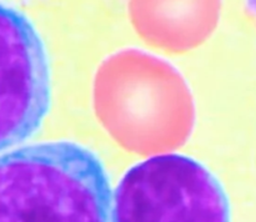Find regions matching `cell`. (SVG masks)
Wrapping results in <instances>:
<instances>
[{
	"label": "cell",
	"mask_w": 256,
	"mask_h": 222,
	"mask_svg": "<svg viewBox=\"0 0 256 222\" xmlns=\"http://www.w3.org/2000/svg\"><path fill=\"white\" fill-rule=\"evenodd\" d=\"M112 194L99 157L70 141L0 155V222H110Z\"/></svg>",
	"instance_id": "cell-1"
},
{
	"label": "cell",
	"mask_w": 256,
	"mask_h": 222,
	"mask_svg": "<svg viewBox=\"0 0 256 222\" xmlns=\"http://www.w3.org/2000/svg\"><path fill=\"white\" fill-rule=\"evenodd\" d=\"M95 109L122 146L142 155L182 146L194 124L182 75L169 62L134 49L102 62L95 79Z\"/></svg>",
	"instance_id": "cell-2"
},
{
	"label": "cell",
	"mask_w": 256,
	"mask_h": 222,
	"mask_svg": "<svg viewBox=\"0 0 256 222\" xmlns=\"http://www.w3.org/2000/svg\"><path fill=\"white\" fill-rule=\"evenodd\" d=\"M110 222H230V205L204 165L160 154L122 176L112 192Z\"/></svg>",
	"instance_id": "cell-3"
},
{
	"label": "cell",
	"mask_w": 256,
	"mask_h": 222,
	"mask_svg": "<svg viewBox=\"0 0 256 222\" xmlns=\"http://www.w3.org/2000/svg\"><path fill=\"white\" fill-rule=\"evenodd\" d=\"M46 51L22 12L0 2V151L32 136L50 107Z\"/></svg>",
	"instance_id": "cell-4"
},
{
	"label": "cell",
	"mask_w": 256,
	"mask_h": 222,
	"mask_svg": "<svg viewBox=\"0 0 256 222\" xmlns=\"http://www.w3.org/2000/svg\"><path fill=\"white\" fill-rule=\"evenodd\" d=\"M222 0H129L138 34L152 46L185 52L199 46L216 27Z\"/></svg>",
	"instance_id": "cell-5"
}]
</instances>
